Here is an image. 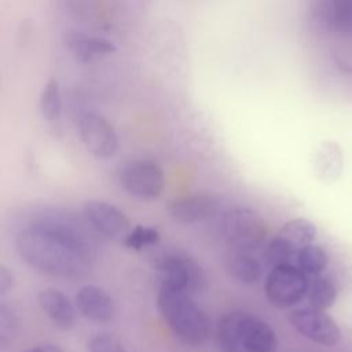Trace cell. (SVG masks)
<instances>
[{"label":"cell","mask_w":352,"mask_h":352,"mask_svg":"<svg viewBox=\"0 0 352 352\" xmlns=\"http://www.w3.org/2000/svg\"><path fill=\"white\" fill-rule=\"evenodd\" d=\"M40 110L43 117L54 124L60 120L62 116V96L60 88L55 78L50 80L41 91L40 96Z\"/></svg>","instance_id":"20"},{"label":"cell","mask_w":352,"mask_h":352,"mask_svg":"<svg viewBox=\"0 0 352 352\" xmlns=\"http://www.w3.org/2000/svg\"><path fill=\"white\" fill-rule=\"evenodd\" d=\"M219 206V199L210 194H190L170 199L166 212L180 224H194L216 216Z\"/></svg>","instance_id":"12"},{"label":"cell","mask_w":352,"mask_h":352,"mask_svg":"<svg viewBox=\"0 0 352 352\" xmlns=\"http://www.w3.org/2000/svg\"><path fill=\"white\" fill-rule=\"evenodd\" d=\"M74 302L81 316L91 322L104 323L111 320L116 314L111 296L96 285L81 286L74 297Z\"/></svg>","instance_id":"13"},{"label":"cell","mask_w":352,"mask_h":352,"mask_svg":"<svg viewBox=\"0 0 352 352\" xmlns=\"http://www.w3.org/2000/svg\"><path fill=\"white\" fill-rule=\"evenodd\" d=\"M289 322L302 337L316 344L331 346L341 340L340 327L323 309L314 307L294 309L289 315Z\"/></svg>","instance_id":"10"},{"label":"cell","mask_w":352,"mask_h":352,"mask_svg":"<svg viewBox=\"0 0 352 352\" xmlns=\"http://www.w3.org/2000/svg\"><path fill=\"white\" fill-rule=\"evenodd\" d=\"M89 352H125L122 345L110 334H96L88 345Z\"/></svg>","instance_id":"22"},{"label":"cell","mask_w":352,"mask_h":352,"mask_svg":"<svg viewBox=\"0 0 352 352\" xmlns=\"http://www.w3.org/2000/svg\"><path fill=\"white\" fill-rule=\"evenodd\" d=\"M37 301L55 327L60 330H70L73 327L76 312L69 297L60 290L54 287L43 289L37 294Z\"/></svg>","instance_id":"14"},{"label":"cell","mask_w":352,"mask_h":352,"mask_svg":"<svg viewBox=\"0 0 352 352\" xmlns=\"http://www.w3.org/2000/svg\"><path fill=\"white\" fill-rule=\"evenodd\" d=\"M15 248L29 267L50 276L78 279L91 268L85 252L37 224L18 232Z\"/></svg>","instance_id":"1"},{"label":"cell","mask_w":352,"mask_h":352,"mask_svg":"<svg viewBox=\"0 0 352 352\" xmlns=\"http://www.w3.org/2000/svg\"><path fill=\"white\" fill-rule=\"evenodd\" d=\"M294 263L307 276H318L327 265V254L320 246L311 243L298 250Z\"/></svg>","instance_id":"19"},{"label":"cell","mask_w":352,"mask_h":352,"mask_svg":"<svg viewBox=\"0 0 352 352\" xmlns=\"http://www.w3.org/2000/svg\"><path fill=\"white\" fill-rule=\"evenodd\" d=\"M23 352H63L60 349L59 345L56 344H50V342H45V344H38V345H34L32 348H28L26 351Z\"/></svg>","instance_id":"25"},{"label":"cell","mask_w":352,"mask_h":352,"mask_svg":"<svg viewBox=\"0 0 352 352\" xmlns=\"http://www.w3.org/2000/svg\"><path fill=\"white\" fill-rule=\"evenodd\" d=\"M158 241H160V232L155 228L139 224L128 232V235L124 239V243L129 249L142 250L147 246H153L158 243Z\"/></svg>","instance_id":"21"},{"label":"cell","mask_w":352,"mask_h":352,"mask_svg":"<svg viewBox=\"0 0 352 352\" xmlns=\"http://www.w3.org/2000/svg\"><path fill=\"white\" fill-rule=\"evenodd\" d=\"M77 132L81 143L94 157L110 158L118 150V136L113 125L95 111L78 114Z\"/></svg>","instance_id":"9"},{"label":"cell","mask_w":352,"mask_h":352,"mask_svg":"<svg viewBox=\"0 0 352 352\" xmlns=\"http://www.w3.org/2000/svg\"><path fill=\"white\" fill-rule=\"evenodd\" d=\"M316 236V227L312 221L298 217L282 226L265 249V260L271 267L293 264L300 249L311 245Z\"/></svg>","instance_id":"5"},{"label":"cell","mask_w":352,"mask_h":352,"mask_svg":"<svg viewBox=\"0 0 352 352\" xmlns=\"http://www.w3.org/2000/svg\"><path fill=\"white\" fill-rule=\"evenodd\" d=\"M322 18L327 29L337 34H352V0H324Z\"/></svg>","instance_id":"17"},{"label":"cell","mask_w":352,"mask_h":352,"mask_svg":"<svg viewBox=\"0 0 352 352\" xmlns=\"http://www.w3.org/2000/svg\"><path fill=\"white\" fill-rule=\"evenodd\" d=\"M14 283H15V278L12 271L4 264H1L0 265V296H6L14 287Z\"/></svg>","instance_id":"24"},{"label":"cell","mask_w":352,"mask_h":352,"mask_svg":"<svg viewBox=\"0 0 352 352\" xmlns=\"http://www.w3.org/2000/svg\"><path fill=\"white\" fill-rule=\"evenodd\" d=\"M336 296H337L336 286L330 279L319 275L312 276V279H309L307 294H305L309 302V307L324 311L333 305Z\"/></svg>","instance_id":"18"},{"label":"cell","mask_w":352,"mask_h":352,"mask_svg":"<svg viewBox=\"0 0 352 352\" xmlns=\"http://www.w3.org/2000/svg\"><path fill=\"white\" fill-rule=\"evenodd\" d=\"M82 212L92 228L110 239H125L131 231V223L124 212L106 201H87Z\"/></svg>","instance_id":"11"},{"label":"cell","mask_w":352,"mask_h":352,"mask_svg":"<svg viewBox=\"0 0 352 352\" xmlns=\"http://www.w3.org/2000/svg\"><path fill=\"white\" fill-rule=\"evenodd\" d=\"M67 48L81 62H91L116 52V45L102 37L77 34L69 38Z\"/></svg>","instance_id":"16"},{"label":"cell","mask_w":352,"mask_h":352,"mask_svg":"<svg viewBox=\"0 0 352 352\" xmlns=\"http://www.w3.org/2000/svg\"><path fill=\"white\" fill-rule=\"evenodd\" d=\"M16 327H18V320H16L14 312L8 307L1 304V307H0V340L3 344L6 341H8L15 334Z\"/></svg>","instance_id":"23"},{"label":"cell","mask_w":352,"mask_h":352,"mask_svg":"<svg viewBox=\"0 0 352 352\" xmlns=\"http://www.w3.org/2000/svg\"><path fill=\"white\" fill-rule=\"evenodd\" d=\"M216 345L220 352H275L278 338L265 320L235 311L217 322Z\"/></svg>","instance_id":"3"},{"label":"cell","mask_w":352,"mask_h":352,"mask_svg":"<svg viewBox=\"0 0 352 352\" xmlns=\"http://www.w3.org/2000/svg\"><path fill=\"white\" fill-rule=\"evenodd\" d=\"M155 267L161 275V283L170 285L187 293H197L206 287L204 268L184 252L176 250L162 254Z\"/></svg>","instance_id":"6"},{"label":"cell","mask_w":352,"mask_h":352,"mask_svg":"<svg viewBox=\"0 0 352 352\" xmlns=\"http://www.w3.org/2000/svg\"><path fill=\"white\" fill-rule=\"evenodd\" d=\"M224 265L230 276L245 285H254L263 278L260 261L248 250L230 248L224 256Z\"/></svg>","instance_id":"15"},{"label":"cell","mask_w":352,"mask_h":352,"mask_svg":"<svg viewBox=\"0 0 352 352\" xmlns=\"http://www.w3.org/2000/svg\"><path fill=\"white\" fill-rule=\"evenodd\" d=\"M308 276L296 264L272 267L265 279V296L276 308H290L307 294Z\"/></svg>","instance_id":"7"},{"label":"cell","mask_w":352,"mask_h":352,"mask_svg":"<svg viewBox=\"0 0 352 352\" xmlns=\"http://www.w3.org/2000/svg\"><path fill=\"white\" fill-rule=\"evenodd\" d=\"M157 307L169 330L183 344L198 346L208 341L212 329L210 319L190 293L161 283Z\"/></svg>","instance_id":"2"},{"label":"cell","mask_w":352,"mask_h":352,"mask_svg":"<svg viewBox=\"0 0 352 352\" xmlns=\"http://www.w3.org/2000/svg\"><path fill=\"white\" fill-rule=\"evenodd\" d=\"M120 186L139 199H157L165 184L161 166L154 161L138 160L125 164L118 172Z\"/></svg>","instance_id":"8"},{"label":"cell","mask_w":352,"mask_h":352,"mask_svg":"<svg viewBox=\"0 0 352 352\" xmlns=\"http://www.w3.org/2000/svg\"><path fill=\"white\" fill-rule=\"evenodd\" d=\"M221 232L231 248L252 252L264 243L267 224L254 210L235 206L223 214Z\"/></svg>","instance_id":"4"}]
</instances>
